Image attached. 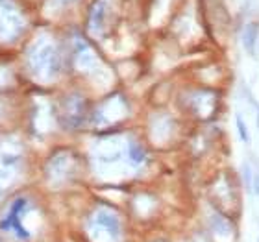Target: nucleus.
Here are the masks:
<instances>
[{"label": "nucleus", "instance_id": "nucleus-2", "mask_svg": "<svg viewBox=\"0 0 259 242\" xmlns=\"http://www.w3.org/2000/svg\"><path fill=\"white\" fill-rule=\"evenodd\" d=\"M91 233L95 237L98 233H106V237L109 240L117 242L122 237V224H120L119 216L115 215L113 211L100 207L91 218Z\"/></svg>", "mask_w": 259, "mask_h": 242}, {"label": "nucleus", "instance_id": "nucleus-8", "mask_svg": "<svg viewBox=\"0 0 259 242\" xmlns=\"http://www.w3.org/2000/svg\"><path fill=\"white\" fill-rule=\"evenodd\" d=\"M235 122H237L239 137L243 139V142H250V133H248V128H246V122H244V119L241 117V115H237V119H235Z\"/></svg>", "mask_w": 259, "mask_h": 242}, {"label": "nucleus", "instance_id": "nucleus-3", "mask_svg": "<svg viewBox=\"0 0 259 242\" xmlns=\"http://www.w3.org/2000/svg\"><path fill=\"white\" fill-rule=\"evenodd\" d=\"M26 200L17 198L11 202L10 209L6 213V218L2 222V227L6 231H13L19 238H28L30 233L26 231V227L22 226V211L26 209Z\"/></svg>", "mask_w": 259, "mask_h": 242}, {"label": "nucleus", "instance_id": "nucleus-1", "mask_svg": "<svg viewBox=\"0 0 259 242\" xmlns=\"http://www.w3.org/2000/svg\"><path fill=\"white\" fill-rule=\"evenodd\" d=\"M28 61H30V69L33 70V74L39 78H52L60 70L58 52L47 41H39L28 50Z\"/></svg>", "mask_w": 259, "mask_h": 242}, {"label": "nucleus", "instance_id": "nucleus-9", "mask_svg": "<svg viewBox=\"0 0 259 242\" xmlns=\"http://www.w3.org/2000/svg\"><path fill=\"white\" fill-rule=\"evenodd\" d=\"M254 190H255V194L259 196V172L255 174V178H254Z\"/></svg>", "mask_w": 259, "mask_h": 242}, {"label": "nucleus", "instance_id": "nucleus-5", "mask_svg": "<svg viewBox=\"0 0 259 242\" xmlns=\"http://www.w3.org/2000/svg\"><path fill=\"white\" fill-rule=\"evenodd\" d=\"M104 17H106V2L104 0L93 2L91 11H89V28H91L93 32H98L102 28Z\"/></svg>", "mask_w": 259, "mask_h": 242}, {"label": "nucleus", "instance_id": "nucleus-4", "mask_svg": "<svg viewBox=\"0 0 259 242\" xmlns=\"http://www.w3.org/2000/svg\"><path fill=\"white\" fill-rule=\"evenodd\" d=\"M85 100L80 96H70L63 102V120L69 124L70 128H78L85 120Z\"/></svg>", "mask_w": 259, "mask_h": 242}, {"label": "nucleus", "instance_id": "nucleus-6", "mask_svg": "<svg viewBox=\"0 0 259 242\" xmlns=\"http://www.w3.org/2000/svg\"><path fill=\"white\" fill-rule=\"evenodd\" d=\"M257 33H259V26L255 22H250L246 24L243 30V44L244 49L248 50L250 54H254L255 50V41H257Z\"/></svg>", "mask_w": 259, "mask_h": 242}, {"label": "nucleus", "instance_id": "nucleus-7", "mask_svg": "<svg viewBox=\"0 0 259 242\" xmlns=\"http://www.w3.org/2000/svg\"><path fill=\"white\" fill-rule=\"evenodd\" d=\"M128 156H130V161L134 163V165H141L146 159V152L139 142L132 140L128 144Z\"/></svg>", "mask_w": 259, "mask_h": 242}]
</instances>
